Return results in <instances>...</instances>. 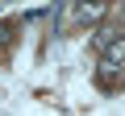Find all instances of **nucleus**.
<instances>
[{"label":"nucleus","instance_id":"f257e3e1","mask_svg":"<svg viewBox=\"0 0 125 116\" xmlns=\"http://www.w3.org/2000/svg\"><path fill=\"white\" fill-rule=\"evenodd\" d=\"M121 37H125V33H121V29H117V25H113V21H100V25H96V29H92V46H96V50H100V54H104V50H108V46H117V41H121Z\"/></svg>","mask_w":125,"mask_h":116},{"label":"nucleus","instance_id":"f03ea898","mask_svg":"<svg viewBox=\"0 0 125 116\" xmlns=\"http://www.w3.org/2000/svg\"><path fill=\"white\" fill-rule=\"evenodd\" d=\"M100 58H108V62H113V66H121V71H125V37H121L117 46H108V50H104Z\"/></svg>","mask_w":125,"mask_h":116},{"label":"nucleus","instance_id":"7ed1b4c3","mask_svg":"<svg viewBox=\"0 0 125 116\" xmlns=\"http://www.w3.org/2000/svg\"><path fill=\"white\" fill-rule=\"evenodd\" d=\"M79 21H83V25H92V21H104V8H100V4H83V8H79Z\"/></svg>","mask_w":125,"mask_h":116},{"label":"nucleus","instance_id":"20e7f679","mask_svg":"<svg viewBox=\"0 0 125 116\" xmlns=\"http://www.w3.org/2000/svg\"><path fill=\"white\" fill-rule=\"evenodd\" d=\"M13 33H17V21H0V46H9Z\"/></svg>","mask_w":125,"mask_h":116}]
</instances>
